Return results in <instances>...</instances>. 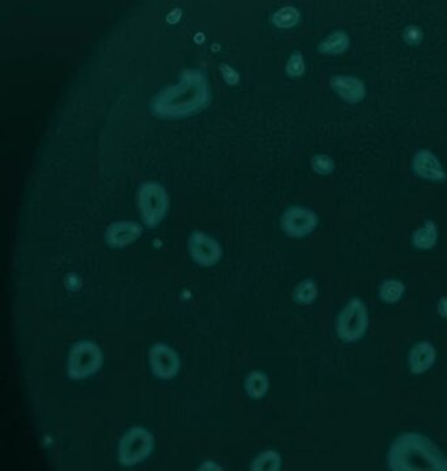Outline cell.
Segmentation results:
<instances>
[{
  "label": "cell",
  "instance_id": "12",
  "mask_svg": "<svg viewBox=\"0 0 447 471\" xmlns=\"http://www.w3.org/2000/svg\"><path fill=\"white\" fill-rule=\"evenodd\" d=\"M143 233L140 224L133 221H117L113 223L106 230V242L110 248L122 249L127 248L133 242L136 241Z\"/></svg>",
  "mask_w": 447,
  "mask_h": 471
},
{
  "label": "cell",
  "instance_id": "21",
  "mask_svg": "<svg viewBox=\"0 0 447 471\" xmlns=\"http://www.w3.org/2000/svg\"><path fill=\"white\" fill-rule=\"evenodd\" d=\"M285 71L290 77H300L305 73V61L300 51H294L287 62Z\"/></svg>",
  "mask_w": 447,
  "mask_h": 471
},
{
  "label": "cell",
  "instance_id": "11",
  "mask_svg": "<svg viewBox=\"0 0 447 471\" xmlns=\"http://www.w3.org/2000/svg\"><path fill=\"white\" fill-rule=\"evenodd\" d=\"M413 172L416 176L428 181H445L447 174L442 168L439 160L433 152L428 149H420L413 157Z\"/></svg>",
  "mask_w": 447,
  "mask_h": 471
},
{
  "label": "cell",
  "instance_id": "10",
  "mask_svg": "<svg viewBox=\"0 0 447 471\" xmlns=\"http://www.w3.org/2000/svg\"><path fill=\"white\" fill-rule=\"evenodd\" d=\"M330 85L334 92L348 104L361 102L366 96V86L363 80L356 76L335 75L331 77Z\"/></svg>",
  "mask_w": 447,
  "mask_h": 471
},
{
  "label": "cell",
  "instance_id": "13",
  "mask_svg": "<svg viewBox=\"0 0 447 471\" xmlns=\"http://www.w3.org/2000/svg\"><path fill=\"white\" fill-rule=\"evenodd\" d=\"M437 358L435 346L429 342L417 343L408 356V365L413 375H421L433 367Z\"/></svg>",
  "mask_w": 447,
  "mask_h": 471
},
{
  "label": "cell",
  "instance_id": "19",
  "mask_svg": "<svg viewBox=\"0 0 447 471\" xmlns=\"http://www.w3.org/2000/svg\"><path fill=\"white\" fill-rule=\"evenodd\" d=\"M294 302L298 304H312L315 302V299L318 297V286L315 284L313 279H305L303 280L294 290L293 293Z\"/></svg>",
  "mask_w": 447,
  "mask_h": 471
},
{
  "label": "cell",
  "instance_id": "5",
  "mask_svg": "<svg viewBox=\"0 0 447 471\" xmlns=\"http://www.w3.org/2000/svg\"><path fill=\"white\" fill-rule=\"evenodd\" d=\"M369 327V314L363 300L353 297L341 309L336 318V334L345 343H354L363 338Z\"/></svg>",
  "mask_w": 447,
  "mask_h": 471
},
{
  "label": "cell",
  "instance_id": "1",
  "mask_svg": "<svg viewBox=\"0 0 447 471\" xmlns=\"http://www.w3.org/2000/svg\"><path fill=\"white\" fill-rule=\"evenodd\" d=\"M211 91L206 76L198 70L183 71L177 85L162 89L153 100V111L164 118L195 114L209 104Z\"/></svg>",
  "mask_w": 447,
  "mask_h": 471
},
{
  "label": "cell",
  "instance_id": "24",
  "mask_svg": "<svg viewBox=\"0 0 447 471\" xmlns=\"http://www.w3.org/2000/svg\"><path fill=\"white\" fill-rule=\"evenodd\" d=\"M220 70H221V73H222V77L225 79V82L228 84H237L240 82V75H238V73L234 68H231L228 64H221Z\"/></svg>",
  "mask_w": 447,
  "mask_h": 471
},
{
  "label": "cell",
  "instance_id": "7",
  "mask_svg": "<svg viewBox=\"0 0 447 471\" xmlns=\"http://www.w3.org/2000/svg\"><path fill=\"white\" fill-rule=\"evenodd\" d=\"M280 224L289 237L303 239L316 230L319 218L310 208L303 205H293L283 214Z\"/></svg>",
  "mask_w": 447,
  "mask_h": 471
},
{
  "label": "cell",
  "instance_id": "14",
  "mask_svg": "<svg viewBox=\"0 0 447 471\" xmlns=\"http://www.w3.org/2000/svg\"><path fill=\"white\" fill-rule=\"evenodd\" d=\"M351 45L350 36L344 30H335L319 44L318 50L326 55H338L347 51Z\"/></svg>",
  "mask_w": 447,
  "mask_h": 471
},
{
  "label": "cell",
  "instance_id": "18",
  "mask_svg": "<svg viewBox=\"0 0 447 471\" xmlns=\"http://www.w3.org/2000/svg\"><path fill=\"white\" fill-rule=\"evenodd\" d=\"M406 287L400 280H386L381 287H379V297L382 302L387 304H395L399 302L404 295Z\"/></svg>",
  "mask_w": 447,
  "mask_h": 471
},
{
  "label": "cell",
  "instance_id": "16",
  "mask_svg": "<svg viewBox=\"0 0 447 471\" xmlns=\"http://www.w3.org/2000/svg\"><path fill=\"white\" fill-rule=\"evenodd\" d=\"M268 387H269L268 377L259 371L251 372L245 380V389L250 398H263L268 391Z\"/></svg>",
  "mask_w": 447,
  "mask_h": 471
},
{
  "label": "cell",
  "instance_id": "23",
  "mask_svg": "<svg viewBox=\"0 0 447 471\" xmlns=\"http://www.w3.org/2000/svg\"><path fill=\"white\" fill-rule=\"evenodd\" d=\"M403 36H404V39H406L407 44L417 45L423 39V30L416 25H410V26L406 28Z\"/></svg>",
  "mask_w": 447,
  "mask_h": 471
},
{
  "label": "cell",
  "instance_id": "3",
  "mask_svg": "<svg viewBox=\"0 0 447 471\" xmlns=\"http://www.w3.org/2000/svg\"><path fill=\"white\" fill-rule=\"evenodd\" d=\"M104 353L95 342L80 340L75 343L67 360V375L73 381L85 380L96 375L102 368Z\"/></svg>",
  "mask_w": 447,
  "mask_h": 471
},
{
  "label": "cell",
  "instance_id": "17",
  "mask_svg": "<svg viewBox=\"0 0 447 471\" xmlns=\"http://www.w3.org/2000/svg\"><path fill=\"white\" fill-rule=\"evenodd\" d=\"M300 11L293 6H285L272 15V24L281 29H289L300 21Z\"/></svg>",
  "mask_w": 447,
  "mask_h": 471
},
{
  "label": "cell",
  "instance_id": "15",
  "mask_svg": "<svg viewBox=\"0 0 447 471\" xmlns=\"http://www.w3.org/2000/svg\"><path fill=\"white\" fill-rule=\"evenodd\" d=\"M438 240V230L435 221L426 220L423 227L419 228L412 236V243L417 249L428 250L432 249Z\"/></svg>",
  "mask_w": 447,
  "mask_h": 471
},
{
  "label": "cell",
  "instance_id": "4",
  "mask_svg": "<svg viewBox=\"0 0 447 471\" xmlns=\"http://www.w3.org/2000/svg\"><path fill=\"white\" fill-rule=\"evenodd\" d=\"M155 449V437L144 427L136 425L122 436L118 459L123 466L131 468L148 459Z\"/></svg>",
  "mask_w": 447,
  "mask_h": 471
},
{
  "label": "cell",
  "instance_id": "2",
  "mask_svg": "<svg viewBox=\"0 0 447 471\" xmlns=\"http://www.w3.org/2000/svg\"><path fill=\"white\" fill-rule=\"evenodd\" d=\"M391 470L447 471V459L433 441L421 434H403L390 447Z\"/></svg>",
  "mask_w": 447,
  "mask_h": 471
},
{
  "label": "cell",
  "instance_id": "25",
  "mask_svg": "<svg viewBox=\"0 0 447 471\" xmlns=\"http://www.w3.org/2000/svg\"><path fill=\"white\" fill-rule=\"evenodd\" d=\"M437 311H438V314L444 318H447V297H441L439 302H438V305H437Z\"/></svg>",
  "mask_w": 447,
  "mask_h": 471
},
{
  "label": "cell",
  "instance_id": "6",
  "mask_svg": "<svg viewBox=\"0 0 447 471\" xmlns=\"http://www.w3.org/2000/svg\"><path fill=\"white\" fill-rule=\"evenodd\" d=\"M137 203L145 225L156 228L167 216L169 198L158 182H145L137 194Z\"/></svg>",
  "mask_w": 447,
  "mask_h": 471
},
{
  "label": "cell",
  "instance_id": "8",
  "mask_svg": "<svg viewBox=\"0 0 447 471\" xmlns=\"http://www.w3.org/2000/svg\"><path fill=\"white\" fill-rule=\"evenodd\" d=\"M149 365L152 373L160 380H171L181 368L180 355L165 343H156L149 351Z\"/></svg>",
  "mask_w": 447,
  "mask_h": 471
},
{
  "label": "cell",
  "instance_id": "9",
  "mask_svg": "<svg viewBox=\"0 0 447 471\" xmlns=\"http://www.w3.org/2000/svg\"><path fill=\"white\" fill-rule=\"evenodd\" d=\"M189 250L193 261L203 267L215 266L222 257L221 245L203 232L191 233L189 237Z\"/></svg>",
  "mask_w": 447,
  "mask_h": 471
},
{
  "label": "cell",
  "instance_id": "22",
  "mask_svg": "<svg viewBox=\"0 0 447 471\" xmlns=\"http://www.w3.org/2000/svg\"><path fill=\"white\" fill-rule=\"evenodd\" d=\"M312 167H313L315 173L327 176V174H331L335 169V163L331 157L323 155V154H319V155H315L312 158Z\"/></svg>",
  "mask_w": 447,
  "mask_h": 471
},
{
  "label": "cell",
  "instance_id": "20",
  "mask_svg": "<svg viewBox=\"0 0 447 471\" xmlns=\"http://www.w3.org/2000/svg\"><path fill=\"white\" fill-rule=\"evenodd\" d=\"M281 466V457L275 450H266L253 461L251 470L276 471Z\"/></svg>",
  "mask_w": 447,
  "mask_h": 471
}]
</instances>
